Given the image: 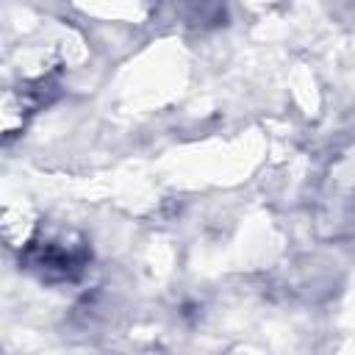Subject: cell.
<instances>
[{"instance_id": "1", "label": "cell", "mask_w": 355, "mask_h": 355, "mask_svg": "<svg viewBox=\"0 0 355 355\" xmlns=\"http://www.w3.org/2000/svg\"><path fill=\"white\" fill-rule=\"evenodd\" d=\"M89 252L83 244H67L64 239H53V241H39V244H31L25 250V263L28 269H36L42 272V277H75L83 263H86Z\"/></svg>"}]
</instances>
